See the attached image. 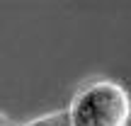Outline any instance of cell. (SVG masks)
Returning a JSON list of instances; mask_svg holds the SVG:
<instances>
[{
    "label": "cell",
    "instance_id": "obj_2",
    "mask_svg": "<svg viewBox=\"0 0 131 126\" xmlns=\"http://www.w3.org/2000/svg\"><path fill=\"white\" fill-rule=\"evenodd\" d=\"M24 126H70V124H68V114L66 112H49V114H41V117L32 119Z\"/></svg>",
    "mask_w": 131,
    "mask_h": 126
},
{
    "label": "cell",
    "instance_id": "obj_1",
    "mask_svg": "<svg viewBox=\"0 0 131 126\" xmlns=\"http://www.w3.org/2000/svg\"><path fill=\"white\" fill-rule=\"evenodd\" d=\"M66 114L70 126H129L131 95L119 80L97 78L73 95Z\"/></svg>",
    "mask_w": 131,
    "mask_h": 126
},
{
    "label": "cell",
    "instance_id": "obj_3",
    "mask_svg": "<svg viewBox=\"0 0 131 126\" xmlns=\"http://www.w3.org/2000/svg\"><path fill=\"white\" fill-rule=\"evenodd\" d=\"M0 126H15V124H12V119H10L7 114H3V112H0Z\"/></svg>",
    "mask_w": 131,
    "mask_h": 126
}]
</instances>
